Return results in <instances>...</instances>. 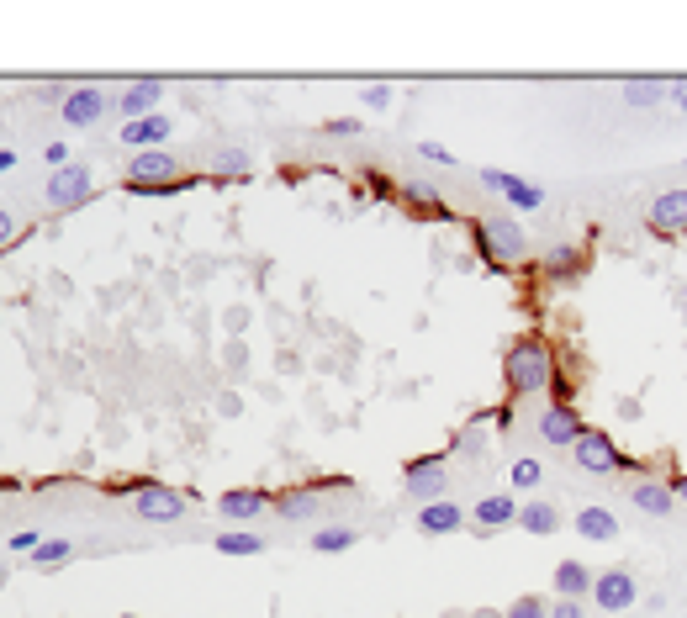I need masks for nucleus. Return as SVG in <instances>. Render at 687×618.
<instances>
[{
	"instance_id": "4468645a",
	"label": "nucleus",
	"mask_w": 687,
	"mask_h": 618,
	"mask_svg": "<svg viewBox=\"0 0 687 618\" xmlns=\"http://www.w3.org/2000/svg\"><path fill=\"white\" fill-rule=\"evenodd\" d=\"M170 133H175V122H170V117H159V111H154V117H138V122H122V143H127V148H138V154L159 148Z\"/></svg>"
},
{
	"instance_id": "ddd939ff",
	"label": "nucleus",
	"mask_w": 687,
	"mask_h": 618,
	"mask_svg": "<svg viewBox=\"0 0 687 618\" xmlns=\"http://www.w3.org/2000/svg\"><path fill=\"white\" fill-rule=\"evenodd\" d=\"M577 534L587 539V545H614L619 539V518L603 508V502H582L577 508Z\"/></svg>"
},
{
	"instance_id": "4be33fe9",
	"label": "nucleus",
	"mask_w": 687,
	"mask_h": 618,
	"mask_svg": "<svg viewBox=\"0 0 687 618\" xmlns=\"http://www.w3.org/2000/svg\"><path fill=\"white\" fill-rule=\"evenodd\" d=\"M518 508H524V502L492 492V497L476 502V523H481V529H508V523H518Z\"/></svg>"
},
{
	"instance_id": "72a5a7b5",
	"label": "nucleus",
	"mask_w": 687,
	"mask_h": 618,
	"mask_svg": "<svg viewBox=\"0 0 687 618\" xmlns=\"http://www.w3.org/2000/svg\"><path fill=\"white\" fill-rule=\"evenodd\" d=\"M323 133H328V138H360V133H365V122L339 117V122H323Z\"/></svg>"
},
{
	"instance_id": "37998d69",
	"label": "nucleus",
	"mask_w": 687,
	"mask_h": 618,
	"mask_svg": "<svg viewBox=\"0 0 687 618\" xmlns=\"http://www.w3.org/2000/svg\"><path fill=\"white\" fill-rule=\"evenodd\" d=\"M666 101H672L677 111H687V80H672V96H666Z\"/></svg>"
},
{
	"instance_id": "c03bdc74",
	"label": "nucleus",
	"mask_w": 687,
	"mask_h": 618,
	"mask_svg": "<svg viewBox=\"0 0 687 618\" xmlns=\"http://www.w3.org/2000/svg\"><path fill=\"white\" fill-rule=\"evenodd\" d=\"M672 492H677V502H687V471H682V476L672 481Z\"/></svg>"
},
{
	"instance_id": "09e8293b",
	"label": "nucleus",
	"mask_w": 687,
	"mask_h": 618,
	"mask_svg": "<svg viewBox=\"0 0 687 618\" xmlns=\"http://www.w3.org/2000/svg\"><path fill=\"white\" fill-rule=\"evenodd\" d=\"M682 312H687V296H682Z\"/></svg>"
},
{
	"instance_id": "49530a36",
	"label": "nucleus",
	"mask_w": 687,
	"mask_h": 618,
	"mask_svg": "<svg viewBox=\"0 0 687 618\" xmlns=\"http://www.w3.org/2000/svg\"><path fill=\"white\" fill-rule=\"evenodd\" d=\"M0 587H6V566H0Z\"/></svg>"
},
{
	"instance_id": "0eeeda50",
	"label": "nucleus",
	"mask_w": 687,
	"mask_h": 618,
	"mask_svg": "<svg viewBox=\"0 0 687 618\" xmlns=\"http://www.w3.org/2000/svg\"><path fill=\"white\" fill-rule=\"evenodd\" d=\"M592 603H598L603 613H629V608L640 603V582H635V571H624V566L603 571L598 582H592Z\"/></svg>"
},
{
	"instance_id": "c756f323",
	"label": "nucleus",
	"mask_w": 687,
	"mask_h": 618,
	"mask_svg": "<svg viewBox=\"0 0 687 618\" xmlns=\"http://www.w3.org/2000/svg\"><path fill=\"white\" fill-rule=\"evenodd\" d=\"M455 444H460V455H481V444H487V428H481V423H466Z\"/></svg>"
},
{
	"instance_id": "a878e982",
	"label": "nucleus",
	"mask_w": 687,
	"mask_h": 618,
	"mask_svg": "<svg viewBox=\"0 0 687 618\" xmlns=\"http://www.w3.org/2000/svg\"><path fill=\"white\" fill-rule=\"evenodd\" d=\"M508 481H513V492H534V486L545 481V465L529 460V455H518V460L508 465Z\"/></svg>"
},
{
	"instance_id": "aec40b11",
	"label": "nucleus",
	"mask_w": 687,
	"mask_h": 618,
	"mask_svg": "<svg viewBox=\"0 0 687 618\" xmlns=\"http://www.w3.org/2000/svg\"><path fill=\"white\" fill-rule=\"evenodd\" d=\"M212 550L228 555V560H249V555H265V534H254V529H222L212 539Z\"/></svg>"
},
{
	"instance_id": "f03ea898",
	"label": "nucleus",
	"mask_w": 687,
	"mask_h": 618,
	"mask_svg": "<svg viewBox=\"0 0 687 618\" xmlns=\"http://www.w3.org/2000/svg\"><path fill=\"white\" fill-rule=\"evenodd\" d=\"M476 249H481L487 265H518V259L529 254V233H524V222L518 217L492 212V217L476 222Z\"/></svg>"
},
{
	"instance_id": "473e14b6",
	"label": "nucleus",
	"mask_w": 687,
	"mask_h": 618,
	"mask_svg": "<svg viewBox=\"0 0 687 618\" xmlns=\"http://www.w3.org/2000/svg\"><path fill=\"white\" fill-rule=\"evenodd\" d=\"M418 159H429V164H439V170H450L455 164V154L444 143H418Z\"/></svg>"
},
{
	"instance_id": "a211bd4d",
	"label": "nucleus",
	"mask_w": 687,
	"mask_h": 618,
	"mask_svg": "<svg viewBox=\"0 0 687 618\" xmlns=\"http://www.w3.org/2000/svg\"><path fill=\"white\" fill-rule=\"evenodd\" d=\"M159 96H164V80H138V85H127L122 96H117V106H122L127 122H138V117H154Z\"/></svg>"
},
{
	"instance_id": "5701e85b",
	"label": "nucleus",
	"mask_w": 687,
	"mask_h": 618,
	"mask_svg": "<svg viewBox=\"0 0 687 618\" xmlns=\"http://www.w3.org/2000/svg\"><path fill=\"white\" fill-rule=\"evenodd\" d=\"M518 529L524 534H561V508H555V502H524V508H518Z\"/></svg>"
},
{
	"instance_id": "412c9836",
	"label": "nucleus",
	"mask_w": 687,
	"mask_h": 618,
	"mask_svg": "<svg viewBox=\"0 0 687 618\" xmlns=\"http://www.w3.org/2000/svg\"><path fill=\"white\" fill-rule=\"evenodd\" d=\"M418 529L423 534H455V529H466V513H460V502H429V508H418Z\"/></svg>"
},
{
	"instance_id": "de8ad7c7",
	"label": "nucleus",
	"mask_w": 687,
	"mask_h": 618,
	"mask_svg": "<svg viewBox=\"0 0 687 618\" xmlns=\"http://www.w3.org/2000/svg\"><path fill=\"white\" fill-rule=\"evenodd\" d=\"M117 618H138V613H117Z\"/></svg>"
},
{
	"instance_id": "6e6552de",
	"label": "nucleus",
	"mask_w": 687,
	"mask_h": 618,
	"mask_svg": "<svg viewBox=\"0 0 687 618\" xmlns=\"http://www.w3.org/2000/svg\"><path fill=\"white\" fill-rule=\"evenodd\" d=\"M96 180H90V164H64V170L48 175V206H85Z\"/></svg>"
},
{
	"instance_id": "bb28decb",
	"label": "nucleus",
	"mask_w": 687,
	"mask_h": 618,
	"mask_svg": "<svg viewBox=\"0 0 687 618\" xmlns=\"http://www.w3.org/2000/svg\"><path fill=\"white\" fill-rule=\"evenodd\" d=\"M69 555H74V545H69V539H43V545H37L27 560H32L37 571H53V566H64Z\"/></svg>"
},
{
	"instance_id": "c85d7f7f",
	"label": "nucleus",
	"mask_w": 687,
	"mask_h": 618,
	"mask_svg": "<svg viewBox=\"0 0 687 618\" xmlns=\"http://www.w3.org/2000/svg\"><path fill=\"white\" fill-rule=\"evenodd\" d=\"M249 148H217V175H249Z\"/></svg>"
},
{
	"instance_id": "58836bf2",
	"label": "nucleus",
	"mask_w": 687,
	"mask_h": 618,
	"mask_svg": "<svg viewBox=\"0 0 687 618\" xmlns=\"http://www.w3.org/2000/svg\"><path fill=\"white\" fill-rule=\"evenodd\" d=\"M217 412H222V418H238V412H244V402H238L233 391H222V402H217Z\"/></svg>"
},
{
	"instance_id": "c9c22d12",
	"label": "nucleus",
	"mask_w": 687,
	"mask_h": 618,
	"mask_svg": "<svg viewBox=\"0 0 687 618\" xmlns=\"http://www.w3.org/2000/svg\"><path fill=\"white\" fill-rule=\"evenodd\" d=\"M550 618H587V608L577 603V597H555V603H550Z\"/></svg>"
},
{
	"instance_id": "2f4dec72",
	"label": "nucleus",
	"mask_w": 687,
	"mask_h": 618,
	"mask_svg": "<svg viewBox=\"0 0 687 618\" xmlns=\"http://www.w3.org/2000/svg\"><path fill=\"white\" fill-rule=\"evenodd\" d=\"M6 545H11V555H32L37 545H43V534H37V529H16Z\"/></svg>"
},
{
	"instance_id": "ea45409f",
	"label": "nucleus",
	"mask_w": 687,
	"mask_h": 618,
	"mask_svg": "<svg viewBox=\"0 0 687 618\" xmlns=\"http://www.w3.org/2000/svg\"><path fill=\"white\" fill-rule=\"evenodd\" d=\"M503 180H508L503 170H481V185H487V191H492V196H503Z\"/></svg>"
},
{
	"instance_id": "20e7f679",
	"label": "nucleus",
	"mask_w": 687,
	"mask_h": 618,
	"mask_svg": "<svg viewBox=\"0 0 687 618\" xmlns=\"http://www.w3.org/2000/svg\"><path fill=\"white\" fill-rule=\"evenodd\" d=\"M133 513L148 518V523H180L185 518V497L170 492V486H159V481H133Z\"/></svg>"
},
{
	"instance_id": "9b49d317",
	"label": "nucleus",
	"mask_w": 687,
	"mask_h": 618,
	"mask_svg": "<svg viewBox=\"0 0 687 618\" xmlns=\"http://www.w3.org/2000/svg\"><path fill=\"white\" fill-rule=\"evenodd\" d=\"M265 508H270V497L259 486H233V492L217 497L222 523H254V518H265Z\"/></svg>"
},
{
	"instance_id": "f3484780",
	"label": "nucleus",
	"mask_w": 687,
	"mask_h": 618,
	"mask_svg": "<svg viewBox=\"0 0 687 618\" xmlns=\"http://www.w3.org/2000/svg\"><path fill=\"white\" fill-rule=\"evenodd\" d=\"M323 502H318V492L312 486H291V492H281V497H270V513L281 518V523H302V518H312Z\"/></svg>"
},
{
	"instance_id": "e433bc0d",
	"label": "nucleus",
	"mask_w": 687,
	"mask_h": 618,
	"mask_svg": "<svg viewBox=\"0 0 687 618\" xmlns=\"http://www.w3.org/2000/svg\"><path fill=\"white\" fill-rule=\"evenodd\" d=\"M365 106H376V111L392 106V85H370V90H365Z\"/></svg>"
},
{
	"instance_id": "dca6fc26",
	"label": "nucleus",
	"mask_w": 687,
	"mask_h": 618,
	"mask_svg": "<svg viewBox=\"0 0 687 618\" xmlns=\"http://www.w3.org/2000/svg\"><path fill=\"white\" fill-rule=\"evenodd\" d=\"M672 96V80H661V74H635V80H624V106L635 111H651Z\"/></svg>"
},
{
	"instance_id": "7ed1b4c3",
	"label": "nucleus",
	"mask_w": 687,
	"mask_h": 618,
	"mask_svg": "<svg viewBox=\"0 0 687 618\" xmlns=\"http://www.w3.org/2000/svg\"><path fill=\"white\" fill-rule=\"evenodd\" d=\"M571 460H577V471H587V476H614V471H624L619 444L608 439L603 428H582V439L571 444Z\"/></svg>"
},
{
	"instance_id": "393cba45",
	"label": "nucleus",
	"mask_w": 687,
	"mask_h": 618,
	"mask_svg": "<svg viewBox=\"0 0 687 618\" xmlns=\"http://www.w3.org/2000/svg\"><path fill=\"white\" fill-rule=\"evenodd\" d=\"M355 545H360V534L344 529V523H328V529L312 534V550H318V555H344V550H355Z\"/></svg>"
},
{
	"instance_id": "a19ab883",
	"label": "nucleus",
	"mask_w": 687,
	"mask_h": 618,
	"mask_svg": "<svg viewBox=\"0 0 687 618\" xmlns=\"http://www.w3.org/2000/svg\"><path fill=\"white\" fill-rule=\"evenodd\" d=\"M222 323H228V333H238L249 323V307H228V317H222Z\"/></svg>"
},
{
	"instance_id": "39448f33",
	"label": "nucleus",
	"mask_w": 687,
	"mask_h": 618,
	"mask_svg": "<svg viewBox=\"0 0 687 618\" xmlns=\"http://www.w3.org/2000/svg\"><path fill=\"white\" fill-rule=\"evenodd\" d=\"M444 460L434 455H423V460H407L402 465V486H407V497L418 502V508H429V502H444Z\"/></svg>"
},
{
	"instance_id": "423d86ee",
	"label": "nucleus",
	"mask_w": 687,
	"mask_h": 618,
	"mask_svg": "<svg viewBox=\"0 0 687 618\" xmlns=\"http://www.w3.org/2000/svg\"><path fill=\"white\" fill-rule=\"evenodd\" d=\"M582 412L571 407V402H555V407H545L540 412V423H534V434H540V444H550V449H571L582 439Z\"/></svg>"
},
{
	"instance_id": "b1692460",
	"label": "nucleus",
	"mask_w": 687,
	"mask_h": 618,
	"mask_svg": "<svg viewBox=\"0 0 687 618\" xmlns=\"http://www.w3.org/2000/svg\"><path fill=\"white\" fill-rule=\"evenodd\" d=\"M503 201H508V206H518V212H540V206H545V191H540L534 180H518V175H508V180H503Z\"/></svg>"
},
{
	"instance_id": "4c0bfd02",
	"label": "nucleus",
	"mask_w": 687,
	"mask_h": 618,
	"mask_svg": "<svg viewBox=\"0 0 687 618\" xmlns=\"http://www.w3.org/2000/svg\"><path fill=\"white\" fill-rule=\"evenodd\" d=\"M43 159L53 164V170H64V164H69V148H64V143H48V148H43Z\"/></svg>"
},
{
	"instance_id": "79ce46f5",
	"label": "nucleus",
	"mask_w": 687,
	"mask_h": 618,
	"mask_svg": "<svg viewBox=\"0 0 687 618\" xmlns=\"http://www.w3.org/2000/svg\"><path fill=\"white\" fill-rule=\"evenodd\" d=\"M11 233H16V217L6 212V206H0V249H6V243H11Z\"/></svg>"
},
{
	"instance_id": "1a4fd4ad",
	"label": "nucleus",
	"mask_w": 687,
	"mask_h": 618,
	"mask_svg": "<svg viewBox=\"0 0 687 618\" xmlns=\"http://www.w3.org/2000/svg\"><path fill=\"white\" fill-rule=\"evenodd\" d=\"M651 228L656 233H666V238H682L687 233V185H677V191H661L656 201H651Z\"/></svg>"
},
{
	"instance_id": "cd10ccee",
	"label": "nucleus",
	"mask_w": 687,
	"mask_h": 618,
	"mask_svg": "<svg viewBox=\"0 0 687 618\" xmlns=\"http://www.w3.org/2000/svg\"><path fill=\"white\" fill-rule=\"evenodd\" d=\"M402 196H407V201H418L423 212H444V196L434 191L429 180H413V185H402Z\"/></svg>"
},
{
	"instance_id": "f8f14e48",
	"label": "nucleus",
	"mask_w": 687,
	"mask_h": 618,
	"mask_svg": "<svg viewBox=\"0 0 687 618\" xmlns=\"http://www.w3.org/2000/svg\"><path fill=\"white\" fill-rule=\"evenodd\" d=\"M180 175V159L164 154V148H148V154H138L133 164H127V185H164Z\"/></svg>"
},
{
	"instance_id": "a18cd8bd",
	"label": "nucleus",
	"mask_w": 687,
	"mask_h": 618,
	"mask_svg": "<svg viewBox=\"0 0 687 618\" xmlns=\"http://www.w3.org/2000/svg\"><path fill=\"white\" fill-rule=\"evenodd\" d=\"M11 164H16V154H11V148H0V175H6Z\"/></svg>"
},
{
	"instance_id": "9d476101",
	"label": "nucleus",
	"mask_w": 687,
	"mask_h": 618,
	"mask_svg": "<svg viewBox=\"0 0 687 618\" xmlns=\"http://www.w3.org/2000/svg\"><path fill=\"white\" fill-rule=\"evenodd\" d=\"M629 502L645 513V518H672L677 513V492L656 476H635V486H629Z\"/></svg>"
},
{
	"instance_id": "7c9ffc66",
	"label": "nucleus",
	"mask_w": 687,
	"mask_h": 618,
	"mask_svg": "<svg viewBox=\"0 0 687 618\" xmlns=\"http://www.w3.org/2000/svg\"><path fill=\"white\" fill-rule=\"evenodd\" d=\"M503 618H550V603H540V597H518Z\"/></svg>"
},
{
	"instance_id": "f704fd0d",
	"label": "nucleus",
	"mask_w": 687,
	"mask_h": 618,
	"mask_svg": "<svg viewBox=\"0 0 687 618\" xmlns=\"http://www.w3.org/2000/svg\"><path fill=\"white\" fill-rule=\"evenodd\" d=\"M582 265V254L577 249H561V254H550V275H571Z\"/></svg>"
},
{
	"instance_id": "6ab92c4d",
	"label": "nucleus",
	"mask_w": 687,
	"mask_h": 618,
	"mask_svg": "<svg viewBox=\"0 0 687 618\" xmlns=\"http://www.w3.org/2000/svg\"><path fill=\"white\" fill-rule=\"evenodd\" d=\"M592 582H598V571L592 566H582V560H561V566H555V597H582L592 592Z\"/></svg>"
},
{
	"instance_id": "f257e3e1",
	"label": "nucleus",
	"mask_w": 687,
	"mask_h": 618,
	"mask_svg": "<svg viewBox=\"0 0 687 618\" xmlns=\"http://www.w3.org/2000/svg\"><path fill=\"white\" fill-rule=\"evenodd\" d=\"M503 376H508V391L513 397H540V391H555V349L545 339H518L503 360Z\"/></svg>"
},
{
	"instance_id": "2eb2a0df",
	"label": "nucleus",
	"mask_w": 687,
	"mask_h": 618,
	"mask_svg": "<svg viewBox=\"0 0 687 618\" xmlns=\"http://www.w3.org/2000/svg\"><path fill=\"white\" fill-rule=\"evenodd\" d=\"M106 111V90L101 85H80V90H69V101H64V122L69 127H90Z\"/></svg>"
}]
</instances>
